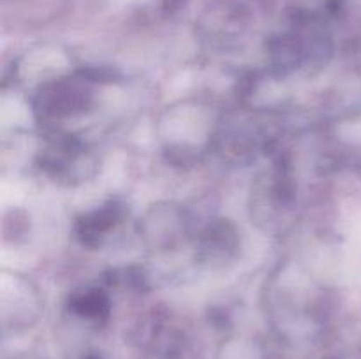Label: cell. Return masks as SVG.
<instances>
[{
    "instance_id": "4",
    "label": "cell",
    "mask_w": 361,
    "mask_h": 359,
    "mask_svg": "<svg viewBox=\"0 0 361 359\" xmlns=\"http://www.w3.org/2000/svg\"><path fill=\"white\" fill-rule=\"evenodd\" d=\"M123 217V206L116 201H109L104 206L97 208L92 213L85 215L76 225V232L83 243L87 245H94V243L101 241Z\"/></svg>"
},
{
    "instance_id": "2",
    "label": "cell",
    "mask_w": 361,
    "mask_h": 359,
    "mask_svg": "<svg viewBox=\"0 0 361 359\" xmlns=\"http://www.w3.org/2000/svg\"><path fill=\"white\" fill-rule=\"evenodd\" d=\"M240 239L235 225L228 220H219L204 229L197 243V259L208 266H222L235 259Z\"/></svg>"
},
{
    "instance_id": "1",
    "label": "cell",
    "mask_w": 361,
    "mask_h": 359,
    "mask_svg": "<svg viewBox=\"0 0 361 359\" xmlns=\"http://www.w3.org/2000/svg\"><path fill=\"white\" fill-rule=\"evenodd\" d=\"M147 245L154 250L173 248L185 234V218L178 208L169 204L157 206L147 213L140 224Z\"/></svg>"
},
{
    "instance_id": "3",
    "label": "cell",
    "mask_w": 361,
    "mask_h": 359,
    "mask_svg": "<svg viewBox=\"0 0 361 359\" xmlns=\"http://www.w3.org/2000/svg\"><path fill=\"white\" fill-rule=\"evenodd\" d=\"M39 111L48 116L73 115L85 108L88 99V90L80 87L76 81H55L41 88L39 94Z\"/></svg>"
},
{
    "instance_id": "5",
    "label": "cell",
    "mask_w": 361,
    "mask_h": 359,
    "mask_svg": "<svg viewBox=\"0 0 361 359\" xmlns=\"http://www.w3.org/2000/svg\"><path fill=\"white\" fill-rule=\"evenodd\" d=\"M74 308L80 310L83 315H99L102 310L108 308V298L102 291L90 289L74 296Z\"/></svg>"
}]
</instances>
